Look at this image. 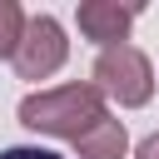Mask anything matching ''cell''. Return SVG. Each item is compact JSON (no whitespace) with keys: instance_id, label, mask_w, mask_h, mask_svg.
Returning <instances> with one entry per match:
<instances>
[{"instance_id":"cell-1","label":"cell","mask_w":159,"mask_h":159,"mask_svg":"<svg viewBox=\"0 0 159 159\" xmlns=\"http://www.w3.org/2000/svg\"><path fill=\"white\" fill-rule=\"evenodd\" d=\"M20 124L35 129V134H50V139H84L104 114V94L89 84V80H70V84H50V89H30L20 99Z\"/></svg>"},{"instance_id":"cell-2","label":"cell","mask_w":159,"mask_h":159,"mask_svg":"<svg viewBox=\"0 0 159 159\" xmlns=\"http://www.w3.org/2000/svg\"><path fill=\"white\" fill-rule=\"evenodd\" d=\"M89 84L114 99L119 109H144L154 99V60L139 50V45H114V50H99L94 65H89Z\"/></svg>"},{"instance_id":"cell-3","label":"cell","mask_w":159,"mask_h":159,"mask_svg":"<svg viewBox=\"0 0 159 159\" xmlns=\"http://www.w3.org/2000/svg\"><path fill=\"white\" fill-rule=\"evenodd\" d=\"M70 60V35H65V25L50 15V10H35L30 20H25V40H20V50H15V75L20 80H50L60 65Z\"/></svg>"},{"instance_id":"cell-4","label":"cell","mask_w":159,"mask_h":159,"mask_svg":"<svg viewBox=\"0 0 159 159\" xmlns=\"http://www.w3.org/2000/svg\"><path fill=\"white\" fill-rule=\"evenodd\" d=\"M134 20H139V5H119V0H80L75 5V25L94 50L129 45V25Z\"/></svg>"},{"instance_id":"cell-5","label":"cell","mask_w":159,"mask_h":159,"mask_svg":"<svg viewBox=\"0 0 159 159\" xmlns=\"http://www.w3.org/2000/svg\"><path fill=\"white\" fill-rule=\"evenodd\" d=\"M124 154H129V129L114 114H104L84 139H75V159H124Z\"/></svg>"},{"instance_id":"cell-6","label":"cell","mask_w":159,"mask_h":159,"mask_svg":"<svg viewBox=\"0 0 159 159\" xmlns=\"http://www.w3.org/2000/svg\"><path fill=\"white\" fill-rule=\"evenodd\" d=\"M25 5L20 0H0V60H15L20 40H25Z\"/></svg>"},{"instance_id":"cell-7","label":"cell","mask_w":159,"mask_h":159,"mask_svg":"<svg viewBox=\"0 0 159 159\" xmlns=\"http://www.w3.org/2000/svg\"><path fill=\"white\" fill-rule=\"evenodd\" d=\"M0 159H65V154L40 149V144H10V149H0Z\"/></svg>"},{"instance_id":"cell-8","label":"cell","mask_w":159,"mask_h":159,"mask_svg":"<svg viewBox=\"0 0 159 159\" xmlns=\"http://www.w3.org/2000/svg\"><path fill=\"white\" fill-rule=\"evenodd\" d=\"M134 159H159V129H154V134H144V139L134 144Z\"/></svg>"}]
</instances>
